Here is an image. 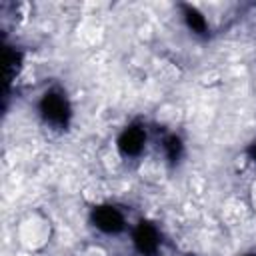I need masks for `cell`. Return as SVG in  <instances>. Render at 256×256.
<instances>
[{"mask_svg": "<svg viewBox=\"0 0 256 256\" xmlns=\"http://www.w3.org/2000/svg\"><path fill=\"white\" fill-rule=\"evenodd\" d=\"M52 238L50 220L40 212H28L20 218L16 226V240L28 252L42 250Z\"/></svg>", "mask_w": 256, "mask_h": 256, "instance_id": "1", "label": "cell"}, {"mask_svg": "<svg viewBox=\"0 0 256 256\" xmlns=\"http://www.w3.org/2000/svg\"><path fill=\"white\" fill-rule=\"evenodd\" d=\"M38 116L50 130H66V126L70 124L72 108L64 90L60 88L46 90L38 102Z\"/></svg>", "mask_w": 256, "mask_h": 256, "instance_id": "2", "label": "cell"}, {"mask_svg": "<svg viewBox=\"0 0 256 256\" xmlns=\"http://www.w3.org/2000/svg\"><path fill=\"white\" fill-rule=\"evenodd\" d=\"M90 222L102 234H120L126 230V216L114 204H96L90 212Z\"/></svg>", "mask_w": 256, "mask_h": 256, "instance_id": "3", "label": "cell"}, {"mask_svg": "<svg viewBox=\"0 0 256 256\" xmlns=\"http://www.w3.org/2000/svg\"><path fill=\"white\" fill-rule=\"evenodd\" d=\"M146 140H148V134H146V128L142 124H130L126 126L118 140H116V148L122 156L126 158H136L144 152V146H146Z\"/></svg>", "mask_w": 256, "mask_h": 256, "instance_id": "4", "label": "cell"}, {"mask_svg": "<svg viewBox=\"0 0 256 256\" xmlns=\"http://www.w3.org/2000/svg\"><path fill=\"white\" fill-rule=\"evenodd\" d=\"M132 242L140 254L152 256L160 248V232L152 222H138L132 230Z\"/></svg>", "mask_w": 256, "mask_h": 256, "instance_id": "5", "label": "cell"}, {"mask_svg": "<svg viewBox=\"0 0 256 256\" xmlns=\"http://www.w3.org/2000/svg\"><path fill=\"white\" fill-rule=\"evenodd\" d=\"M182 18L186 22V26L196 34V36H206L210 30L208 18L206 14H202L196 6H182Z\"/></svg>", "mask_w": 256, "mask_h": 256, "instance_id": "6", "label": "cell"}, {"mask_svg": "<svg viewBox=\"0 0 256 256\" xmlns=\"http://www.w3.org/2000/svg\"><path fill=\"white\" fill-rule=\"evenodd\" d=\"M20 68H22V54L16 48L4 46V80H6V86L20 74Z\"/></svg>", "mask_w": 256, "mask_h": 256, "instance_id": "7", "label": "cell"}, {"mask_svg": "<svg viewBox=\"0 0 256 256\" xmlns=\"http://www.w3.org/2000/svg\"><path fill=\"white\" fill-rule=\"evenodd\" d=\"M162 152H164L166 162H178L182 156V140L176 134H168L162 140Z\"/></svg>", "mask_w": 256, "mask_h": 256, "instance_id": "8", "label": "cell"}, {"mask_svg": "<svg viewBox=\"0 0 256 256\" xmlns=\"http://www.w3.org/2000/svg\"><path fill=\"white\" fill-rule=\"evenodd\" d=\"M250 156L254 158V162H256V142L252 144V148H250Z\"/></svg>", "mask_w": 256, "mask_h": 256, "instance_id": "9", "label": "cell"}]
</instances>
